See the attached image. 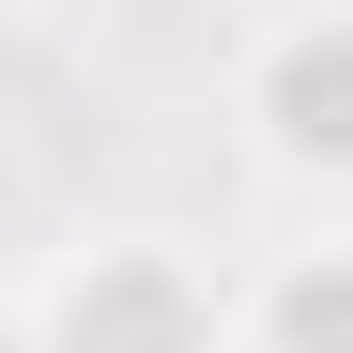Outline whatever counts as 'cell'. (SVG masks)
I'll list each match as a JSON object with an SVG mask.
<instances>
[{
	"label": "cell",
	"mask_w": 353,
	"mask_h": 353,
	"mask_svg": "<svg viewBox=\"0 0 353 353\" xmlns=\"http://www.w3.org/2000/svg\"><path fill=\"white\" fill-rule=\"evenodd\" d=\"M16 353H246V307H230V276L185 230L108 215L77 246H46L31 307H16Z\"/></svg>",
	"instance_id": "6da1fadb"
},
{
	"label": "cell",
	"mask_w": 353,
	"mask_h": 353,
	"mask_svg": "<svg viewBox=\"0 0 353 353\" xmlns=\"http://www.w3.org/2000/svg\"><path fill=\"white\" fill-rule=\"evenodd\" d=\"M230 123L276 185H353V16H246L230 31Z\"/></svg>",
	"instance_id": "7a4b0ae2"
},
{
	"label": "cell",
	"mask_w": 353,
	"mask_h": 353,
	"mask_svg": "<svg viewBox=\"0 0 353 353\" xmlns=\"http://www.w3.org/2000/svg\"><path fill=\"white\" fill-rule=\"evenodd\" d=\"M246 307V353H353V246H276Z\"/></svg>",
	"instance_id": "3957f363"
}]
</instances>
